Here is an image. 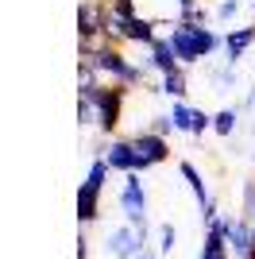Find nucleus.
<instances>
[{"label":"nucleus","instance_id":"obj_8","mask_svg":"<svg viewBox=\"0 0 255 259\" xmlns=\"http://www.w3.org/2000/svg\"><path fill=\"white\" fill-rule=\"evenodd\" d=\"M170 124H174V132L205 136V132L212 128V116H205L201 108H190V105H182V101H174V108H170Z\"/></svg>","mask_w":255,"mask_h":259},{"label":"nucleus","instance_id":"obj_5","mask_svg":"<svg viewBox=\"0 0 255 259\" xmlns=\"http://www.w3.org/2000/svg\"><path fill=\"white\" fill-rule=\"evenodd\" d=\"M143 244H147V228H132V225L112 228L108 240H105V248H108L112 259H139L143 251H147Z\"/></svg>","mask_w":255,"mask_h":259},{"label":"nucleus","instance_id":"obj_6","mask_svg":"<svg viewBox=\"0 0 255 259\" xmlns=\"http://www.w3.org/2000/svg\"><path fill=\"white\" fill-rule=\"evenodd\" d=\"M132 147H136V174L147 170V166L166 162V155H170L166 136H155V132H139V136H132Z\"/></svg>","mask_w":255,"mask_h":259},{"label":"nucleus","instance_id":"obj_16","mask_svg":"<svg viewBox=\"0 0 255 259\" xmlns=\"http://www.w3.org/2000/svg\"><path fill=\"white\" fill-rule=\"evenodd\" d=\"M236 120H240V116H236L232 108H221V112L212 116V132H217V136H232V132H236Z\"/></svg>","mask_w":255,"mask_h":259},{"label":"nucleus","instance_id":"obj_7","mask_svg":"<svg viewBox=\"0 0 255 259\" xmlns=\"http://www.w3.org/2000/svg\"><path fill=\"white\" fill-rule=\"evenodd\" d=\"M224 244L232 251L236 259H255V236H251V225H247L244 217H228L224 221Z\"/></svg>","mask_w":255,"mask_h":259},{"label":"nucleus","instance_id":"obj_19","mask_svg":"<svg viewBox=\"0 0 255 259\" xmlns=\"http://www.w3.org/2000/svg\"><path fill=\"white\" fill-rule=\"evenodd\" d=\"M77 120H81V128H85V124H97V105H93V101L77 97Z\"/></svg>","mask_w":255,"mask_h":259},{"label":"nucleus","instance_id":"obj_20","mask_svg":"<svg viewBox=\"0 0 255 259\" xmlns=\"http://www.w3.org/2000/svg\"><path fill=\"white\" fill-rule=\"evenodd\" d=\"M240 8H244V0H224L221 8H217V20H232Z\"/></svg>","mask_w":255,"mask_h":259},{"label":"nucleus","instance_id":"obj_3","mask_svg":"<svg viewBox=\"0 0 255 259\" xmlns=\"http://www.w3.org/2000/svg\"><path fill=\"white\" fill-rule=\"evenodd\" d=\"M105 178H108V162H105V155H101V159H93V166H89V174H85V182L77 186V221H81V225H93L97 217H101Z\"/></svg>","mask_w":255,"mask_h":259},{"label":"nucleus","instance_id":"obj_22","mask_svg":"<svg viewBox=\"0 0 255 259\" xmlns=\"http://www.w3.org/2000/svg\"><path fill=\"white\" fill-rule=\"evenodd\" d=\"M139 259H155V255H151V251H143V255H139Z\"/></svg>","mask_w":255,"mask_h":259},{"label":"nucleus","instance_id":"obj_4","mask_svg":"<svg viewBox=\"0 0 255 259\" xmlns=\"http://www.w3.org/2000/svg\"><path fill=\"white\" fill-rule=\"evenodd\" d=\"M120 209H124L132 228H147V186L139 174H128L120 186Z\"/></svg>","mask_w":255,"mask_h":259},{"label":"nucleus","instance_id":"obj_23","mask_svg":"<svg viewBox=\"0 0 255 259\" xmlns=\"http://www.w3.org/2000/svg\"><path fill=\"white\" fill-rule=\"evenodd\" d=\"M251 236H255V225H251Z\"/></svg>","mask_w":255,"mask_h":259},{"label":"nucleus","instance_id":"obj_13","mask_svg":"<svg viewBox=\"0 0 255 259\" xmlns=\"http://www.w3.org/2000/svg\"><path fill=\"white\" fill-rule=\"evenodd\" d=\"M178 170H182V178H186V186L193 190V197H197V205H201V209H209V205H212V197H209V186H205L201 170H197L193 162H182Z\"/></svg>","mask_w":255,"mask_h":259},{"label":"nucleus","instance_id":"obj_14","mask_svg":"<svg viewBox=\"0 0 255 259\" xmlns=\"http://www.w3.org/2000/svg\"><path fill=\"white\" fill-rule=\"evenodd\" d=\"M151 66H155V70H159L162 77H166V74H174V70H182V66H178V54L170 51V43H166V39H159V43L151 47Z\"/></svg>","mask_w":255,"mask_h":259},{"label":"nucleus","instance_id":"obj_1","mask_svg":"<svg viewBox=\"0 0 255 259\" xmlns=\"http://www.w3.org/2000/svg\"><path fill=\"white\" fill-rule=\"evenodd\" d=\"M166 43H170V51L178 54V62H201V58H209V54H212L217 35H212L205 23H186V20H178L174 27H170Z\"/></svg>","mask_w":255,"mask_h":259},{"label":"nucleus","instance_id":"obj_11","mask_svg":"<svg viewBox=\"0 0 255 259\" xmlns=\"http://www.w3.org/2000/svg\"><path fill=\"white\" fill-rule=\"evenodd\" d=\"M228 244H224V217H212L209 221V232H205V244H201V259H228Z\"/></svg>","mask_w":255,"mask_h":259},{"label":"nucleus","instance_id":"obj_12","mask_svg":"<svg viewBox=\"0 0 255 259\" xmlns=\"http://www.w3.org/2000/svg\"><path fill=\"white\" fill-rule=\"evenodd\" d=\"M251 43H255V27H251V23H247V27H232V31L224 35V51H228L232 62H236V58H244V51Z\"/></svg>","mask_w":255,"mask_h":259},{"label":"nucleus","instance_id":"obj_2","mask_svg":"<svg viewBox=\"0 0 255 259\" xmlns=\"http://www.w3.org/2000/svg\"><path fill=\"white\" fill-rule=\"evenodd\" d=\"M81 62H89L97 70V77L105 81V85H116V89H132L143 81V70L139 66H132L124 58V54L116 51V47H108V51H101L97 58H81Z\"/></svg>","mask_w":255,"mask_h":259},{"label":"nucleus","instance_id":"obj_9","mask_svg":"<svg viewBox=\"0 0 255 259\" xmlns=\"http://www.w3.org/2000/svg\"><path fill=\"white\" fill-rule=\"evenodd\" d=\"M77 31H81V39L105 35V0H85L77 8Z\"/></svg>","mask_w":255,"mask_h":259},{"label":"nucleus","instance_id":"obj_18","mask_svg":"<svg viewBox=\"0 0 255 259\" xmlns=\"http://www.w3.org/2000/svg\"><path fill=\"white\" fill-rule=\"evenodd\" d=\"M244 221L247 225H255V182H244Z\"/></svg>","mask_w":255,"mask_h":259},{"label":"nucleus","instance_id":"obj_21","mask_svg":"<svg viewBox=\"0 0 255 259\" xmlns=\"http://www.w3.org/2000/svg\"><path fill=\"white\" fill-rule=\"evenodd\" d=\"M77 259H89V248H85V236L77 240Z\"/></svg>","mask_w":255,"mask_h":259},{"label":"nucleus","instance_id":"obj_17","mask_svg":"<svg viewBox=\"0 0 255 259\" xmlns=\"http://www.w3.org/2000/svg\"><path fill=\"white\" fill-rule=\"evenodd\" d=\"M174 248H178V232H174V225H162L159 228V255H170Z\"/></svg>","mask_w":255,"mask_h":259},{"label":"nucleus","instance_id":"obj_10","mask_svg":"<svg viewBox=\"0 0 255 259\" xmlns=\"http://www.w3.org/2000/svg\"><path fill=\"white\" fill-rule=\"evenodd\" d=\"M105 162H108V170L136 174V147H132V140H112L105 147Z\"/></svg>","mask_w":255,"mask_h":259},{"label":"nucleus","instance_id":"obj_15","mask_svg":"<svg viewBox=\"0 0 255 259\" xmlns=\"http://www.w3.org/2000/svg\"><path fill=\"white\" fill-rule=\"evenodd\" d=\"M162 93H166V97H174V101H182L186 93H190V89H186V74H182V70L166 74V77H162Z\"/></svg>","mask_w":255,"mask_h":259}]
</instances>
